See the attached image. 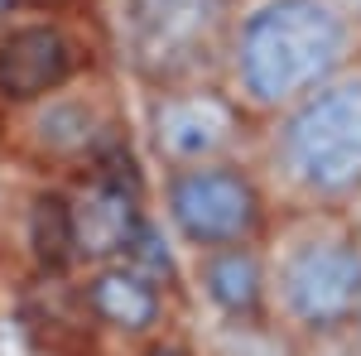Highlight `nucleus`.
<instances>
[{"instance_id": "1", "label": "nucleus", "mask_w": 361, "mask_h": 356, "mask_svg": "<svg viewBox=\"0 0 361 356\" xmlns=\"http://www.w3.org/2000/svg\"><path fill=\"white\" fill-rule=\"evenodd\" d=\"M361 58V25L328 0H236L217 78L265 121Z\"/></svg>"}, {"instance_id": "2", "label": "nucleus", "mask_w": 361, "mask_h": 356, "mask_svg": "<svg viewBox=\"0 0 361 356\" xmlns=\"http://www.w3.org/2000/svg\"><path fill=\"white\" fill-rule=\"evenodd\" d=\"M265 308L289 342H347L361 313V231L347 207H279L265 241Z\"/></svg>"}, {"instance_id": "3", "label": "nucleus", "mask_w": 361, "mask_h": 356, "mask_svg": "<svg viewBox=\"0 0 361 356\" xmlns=\"http://www.w3.org/2000/svg\"><path fill=\"white\" fill-rule=\"evenodd\" d=\"M250 159L275 207H347L361 192V58L265 116Z\"/></svg>"}, {"instance_id": "4", "label": "nucleus", "mask_w": 361, "mask_h": 356, "mask_svg": "<svg viewBox=\"0 0 361 356\" xmlns=\"http://www.w3.org/2000/svg\"><path fill=\"white\" fill-rule=\"evenodd\" d=\"M275 212L279 207L250 154L159 168V217L173 246L188 255L265 241Z\"/></svg>"}, {"instance_id": "5", "label": "nucleus", "mask_w": 361, "mask_h": 356, "mask_svg": "<svg viewBox=\"0 0 361 356\" xmlns=\"http://www.w3.org/2000/svg\"><path fill=\"white\" fill-rule=\"evenodd\" d=\"M121 106L111 82L92 68L68 87H58L39 102L5 111V149L29 168L44 173H92L106 168L121 149Z\"/></svg>"}, {"instance_id": "6", "label": "nucleus", "mask_w": 361, "mask_h": 356, "mask_svg": "<svg viewBox=\"0 0 361 356\" xmlns=\"http://www.w3.org/2000/svg\"><path fill=\"white\" fill-rule=\"evenodd\" d=\"M255 125L260 121L226 92L222 78L145 87V140L159 168L250 154Z\"/></svg>"}, {"instance_id": "7", "label": "nucleus", "mask_w": 361, "mask_h": 356, "mask_svg": "<svg viewBox=\"0 0 361 356\" xmlns=\"http://www.w3.org/2000/svg\"><path fill=\"white\" fill-rule=\"evenodd\" d=\"M231 5L236 0H121L126 58L140 87L217 78Z\"/></svg>"}, {"instance_id": "8", "label": "nucleus", "mask_w": 361, "mask_h": 356, "mask_svg": "<svg viewBox=\"0 0 361 356\" xmlns=\"http://www.w3.org/2000/svg\"><path fill=\"white\" fill-rule=\"evenodd\" d=\"M97 68L87 34L63 10H20L0 29V111L39 102Z\"/></svg>"}, {"instance_id": "9", "label": "nucleus", "mask_w": 361, "mask_h": 356, "mask_svg": "<svg viewBox=\"0 0 361 356\" xmlns=\"http://www.w3.org/2000/svg\"><path fill=\"white\" fill-rule=\"evenodd\" d=\"M58 207H63V250L78 265L126 260L149 231L140 192L111 168L78 173V183L58 197Z\"/></svg>"}, {"instance_id": "10", "label": "nucleus", "mask_w": 361, "mask_h": 356, "mask_svg": "<svg viewBox=\"0 0 361 356\" xmlns=\"http://www.w3.org/2000/svg\"><path fill=\"white\" fill-rule=\"evenodd\" d=\"M82 308L102 332L121 342H149L169 323V289L140 260H102L82 274Z\"/></svg>"}, {"instance_id": "11", "label": "nucleus", "mask_w": 361, "mask_h": 356, "mask_svg": "<svg viewBox=\"0 0 361 356\" xmlns=\"http://www.w3.org/2000/svg\"><path fill=\"white\" fill-rule=\"evenodd\" d=\"M193 289L217 323H270L260 241L197 250L193 255Z\"/></svg>"}, {"instance_id": "12", "label": "nucleus", "mask_w": 361, "mask_h": 356, "mask_svg": "<svg viewBox=\"0 0 361 356\" xmlns=\"http://www.w3.org/2000/svg\"><path fill=\"white\" fill-rule=\"evenodd\" d=\"M328 5H337L347 20H357V25H361V0H328Z\"/></svg>"}, {"instance_id": "13", "label": "nucleus", "mask_w": 361, "mask_h": 356, "mask_svg": "<svg viewBox=\"0 0 361 356\" xmlns=\"http://www.w3.org/2000/svg\"><path fill=\"white\" fill-rule=\"evenodd\" d=\"M20 10H25V5H20V0H0V29L10 25V20H15V15H20Z\"/></svg>"}, {"instance_id": "14", "label": "nucleus", "mask_w": 361, "mask_h": 356, "mask_svg": "<svg viewBox=\"0 0 361 356\" xmlns=\"http://www.w3.org/2000/svg\"><path fill=\"white\" fill-rule=\"evenodd\" d=\"M20 5H29V10H63L68 0H20Z\"/></svg>"}, {"instance_id": "15", "label": "nucleus", "mask_w": 361, "mask_h": 356, "mask_svg": "<svg viewBox=\"0 0 361 356\" xmlns=\"http://www.w3.org/2000/svg\"><path fill=\"white\" fill-rule=\"evenodd\" d=\"M347 217L357 221V231H361V192H357V197H352V202H347Z\"/></svg>"}, {"instance_id": "16", "label": "nucleus", "mask_w": 361, "mask_h": 356, "mask_svg": "<svg viewBox=\"0 0 361 356\" xmlns=\"http://www.w3.org/2000/svg\"><path fill=\"white\" fill-rule=\"evenodd\" d=\"M347 342H352V347L361 352V313H357V323H352V332H347Z\"/></svg>"}]
</instances>
